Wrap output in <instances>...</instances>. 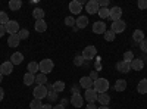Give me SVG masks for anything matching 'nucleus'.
<instances>
[{
	"mask_svg": "<svg viewBox=\"0 0 147 109\" xmlns=\"http://www.w3.org/2000/svg\"><path fill=\"white\" fill-rule=\"evenodd\" d=\"M68 103V99H62V103H60V105H62V106H65Z\"/></svg>",
	"mask_w": 147,
	"mask_h": 109,
	"instance_id": "nucleus-50",
	"label": "nucleus"
},
{
	"mask_svg": "<svg viewBox=\"0 0 147 109\" xmlns=\"http://www.w3.org/2000/svg\"><path fill=\"white\" fill-rule=\"evenodd\" d=\"M99 6L100 7H107L109 6V0H99Z\"/></svg>",
	"mask_w": 147,
	"mask_h": 109,
	"instance_id": "nucleus-44",
	"label": "nucleus"
},
{
	"mask_svg": "<svg viewBox=\"0 0 147 109\" xmlns=\"http://www.w3.org/2000/svg\"><path fill=\"white\" fill-rule=\"evenodd\" d=\"M97 96H99V93H97L94 89H87L85 90V102L87 103H94L97 100Z\"/></svg>",
	"mask_w": 147,
	"mask_h": 109,
	"instance_id": "nucleus-10",
	"label": "nucleus"
},
{
	"mask_svg": "<svg viewBox=\"0 0 147 109\" xmlns=\"http://www.w3.org/2000/svg\"><path fill=\"white\" fill-rule=\"evenodd\" d=\"M22 60H24V55L21 52H15L13 55L10 56V62L13 64V65H21Z\"/></svg>",
	"mask_w": 147,
	"mask_h": 109,
	"instance_id": "nucleus-18",
	"label": "nucleus"
},
{
	"mask_svg": "<svg viewBox=\"0 0 147 109\" xmlns=\"http://www.w3.org/2000/svg\"><path fill=\"white\" fill-rule=\"evenodd\" d=\"M37 83V86H46V83H47V75L46 74H41V72H38V74L35 75V81Z\"/></svg>",
	"mask_w": 147,
	"mask_h": 109,
	"instance_id": "nucleus-22",
	"label": "nucleus"
},
{
	"mask_svg": "<svg viewBox=\"0 0 147 109\" xmlns=\"http://www.w3.org/2000/svg\"><path fill=\"white\" fill-rule=\"evenodd\" d=\"M132 59H134V53H132L131 50H128V52H125V53H124V62L131 64V62H132Z\"/></svg>",
	"mask_w": 147,
	"mask_h": 109,
	"instance_id": "nucleus-36",
	"label": "nucleus"
},
{
	"mask_svg": "<svg viewBox=\"0 0 147 109\" xmlns=\"http://www.w3.org/2000/svg\"><path fill=\"white\" fill-rule=\"evenodd\" d=\"M144 68V62L141 59H132V62H131V69L132 71H141Z\"/></svg>",
	"mask_w": 147,
	"mask_h": 109,
	"instance_id": "nucleus-20",
	"label": "nucleus"
},
{
	"mask_svg": "<svg viewBox=\"0 0 147 109\" xmlns=\"http://www.w3.org/2000/svg\"><path fill=\"white\" fill-rule=\"evenodd\" d=\"M82 10V3L78 0H72L69 3V12H72V15H80V12Z\"/></svg>",
	"mask_w": 147,
	"mask_h": 109,
	"instance_id": "nucleus-9",
	"label": "nucleus"
},
{
	"mask_svg": "<svg viewBox=\"0 0 147 109\" xmlns=\"http://www.w3.org/2000/svg\"><path fill=\"white\" fill-rule=\"evenodd\" d=\"M122 16V9L119 6H113V7H110V14H109V18L112 19L113 22L115 21H119Z\"/></svg>",
	"mask_w": 147,
	"mask_h": 109,
	"instance_id": "nucleus-12",
	"label": "nucleus"
},
{
	"mask_svg": "<svg viewBox=\"0 0 147 109\" xmlns=\"http://www.w3.org/2000/svg\"><path fill=\"white\" fill-rule=\"evenodd\" d=\"M87 25H88V18L84 16V15H80V16L77 18V21H75V27H77L78 30H82V28H85Z\"/></svg>",
	"mask_w": 147,
	"mask_h": 109,
	"instance_id": "nucleus-15",
	"label": "nucleus"
},
{
	"mask_svg": "<svg viewBox=\"0 0 147 109\" xmlns=\"http://www.w3.org/2000/svg\"><path fill=\"white\" fill-rule=\"evenodd\" d=\"M127 89V81L125 80H118L115 83V90L116 91H124Z\"/></svg>",
	"mask_w": 147,
	"mask_h": 109,
	"instance_id": "nucleus-27",
	"label": "nucleus"
},
{
	"mask_svg": "<svg viewBox=\"0 0 147 109\" xmlns=\"http://www.w3.org/2000/svg\"><path fill=\"white\" fill-rule=\"evenodd\" d=\"M32 16L35 18V21L44 19V10H43L41 7H37V9H34V12H32Z\"/></svg>",
	"mask_w": 147,
	"mask_h": 109,
	"instance_id": "nucleus-26",
	"label": "nucleus"
},
{
	"mask_svg": "<svg viewBox=\"0 0 147 109\" xmlns=\"http://www.w3.org/2000/svg\"><path fill=\"white\" fill-rule=\"evenodd\" d=\"M99 9H100L99 0H90V2L85 3V10H87V14H90V15L97 14V12H99Z\"/></svg>",
	"mask_w": 147,
	"mask_h": 109,
	"instance_id": "nucleus-6",
	"label": "nucleus"
},
{
	"mask_svg": "<svg viewBox=\"0 0 147 109\" xmlns=\"http://www.w3.org/2000/svg\"><path fill=\"white\" fill-rule=\"evenodd\" d=\"M12 71H13V64L10 62V60H6L0 65V74L2 75H10Z\"/></svg>",
	"mask_w": 147,
	"mask_h": 109,
	"instance_id": "nucleus-8",
	"label": "nucleus"
},
{
	"mask_svg": "<svg viewBox=\"0 0 147 109\" xmlns=\"http://www.w3.org/2000/svg\"><path fill=\"white\" fill-rule=\"evenodd\" d=\"M137 90H138L140 94H146V93H147V78H144V80H141V81L138 83Z\"/></svg>",
	"mask_w": 147,
	"mask_h": 109,
	"instance_id": "nucleus-23",
	"label": "nucleus"
},
{
	"mask_svg": "<svg viewBox=\"0 0 147 109\" xmlns=\"http://www.w3.org/2000/svg\"><path fill=\"white\" fill-rule=\"evenodd\" d=\"M9 21H10V19H9V16H7L6 12L0 10V25H6V24H7Z\"/></svg>",
	"mask_w": 147,
	"mask_h": 109,
	"instance_id": "nucleus-33",
	"label": "nucleus"
},
{
	"mask_svg": "<svg viewBox=\"0 0 147 109\" xmlns=\"http://www.w3.org/2000/svg\"><path fill=\"white\" fill-rule=\"evenodd\" d=\"M140 49L147 53V39H144L143 41H140Z\"/></svg>",
	"mask_w": 147,
	"mask_h": 109,
	"instance_id": "nucleus-41",
	"label": "nucleus"
},
{
	"mask_svg": "<svg viewBox=\"0 0 147 109\" xmlns=\"http://www.w3.org/2000/svg\"><path fill=\"white\" fill-rule=\"evenodd\" d=\"M28 72L32 75H37L38 74V64L37 62H30L28 64Z\"/></svg>",
	"mask_w": 147,
	"mask_h": 109,
	"instance_id": "nucleus-28",
	"label": "nucleus"
},
{
	"mask_svg": "<svg viewBox=\"0 0 147 109\" xmlns=\"http://www.w3.org/2000/svg\"><path fill=\"white\" fill-rule=\"evenodd\" d=\"M80 84H78V86H72V89H71V93L72 94H80Z\"/></svg>",
	"mask_w": 147,
	"mask_h": 109,
	"instance_id": "nucleus-43",
	"label": "nucleus"
},
{
	"mask_svg": "<svg viewBox=\"0 0 147 109\" xmlns=\"http://www.w3.org/2000/svg\"><path fill=\"white\" fill-rule=\"evenodd\" d=\"M47 93H49V90L46 86H37L32 91L34 99H38V100H43L44 97H47Z\"/></svg>",
	"mask_w": 147,
	"mask_h": 109,
	"instance_id": "nucleus-3",
	"label": "nucleus"
},
{
	"mask_svg": "<svg viewBox=\"0 0 147 109\" xmlns=\"http://www.w3.org/2000/svg\"><path fill=\"white\" fill-rule=\"evenodd\" d=\"M34 28H35V31H37V32H44V31L47 30V24H46V21H44V19L35 21Z\"/></svg>",
	"mask_w": 147,
	"mask_h": 109,
	"instance_id": "nucleus-19",
	"label": "nucleus"
},
{
	"mask_svg": "<svg viewBox=\"0 0 147 109\" xmlns=\"http://www.w3.org/2000/svg\"><path fill=\"white\" fill-rule=\"evenodd\" d=\"M109 14H110V9H109V7H100V9H99V12H97V15H99L102 19L109 18Z\"/></svg>",
	"mask_w": 147,
	"mask_h": 109,
	"instance_id": "nucleus-31",
	"label": "nucleus"
},
{
	"mask_svg": "<svg viewBox=\"0 0 147 109\" xmlns=\"http://www.w3.org/2000/svg\"><path fill=\"white\" fill-rule=\"evenodd\" d=\"M2 80H3V75H2V74H0V83H2Z\"/></svg>",
	"mask_w": 147,
	"mask_h": 109,
	"instance_id": "nucleus-52",
	"label": "nucleus"
},
{
	"mask_svg": "<svg viewBox=\"0 0 147 109\" xmlns=\"http://www.w3.org/2000/svg\"><path fill=\"white\" fill-rule=\"evenodd\" d=\"M116 69H118L119 72H124V74H127V72H129V71H131V64L124 62V60H121V62H118V64H116Z\"/></svg>",
	"mask_w": 147,
	"mask_h": 109,
	"instance_id": "nucleus-17",
	"label": "nucleus"
},
{
	"mask_svg": "<svg viewBox=\"0 0 147 109\" xmlns=\"http://www.w3.org/2000/svg\"><path fill=\"white\" fill-rule=\"evenodd\" d=\"M84 62H85V60H84V58L81 55L74 58V65H75V66H81V65H84Z\"/></svg>",
	"mask_w": 147,
	"mask_h": 109,
	"instance_id": "nucleus-38",
	"label": "nucleus"
},
{
	"mask_svg": "<svg viewBox=\"0 0 147 109\" xmlns=\"http://www.w3.org/2000/svg\"><path fill=\"white\" fill-rule=\"evenodd\" d=\"M97 72H99V71H91V72H90V75H88V77H90L93 81L99 80V74H97Z\"/></svg>",
	"mask_w": 147,
	"mask_h": 109,
	"instance_id": "nucleus-42",
	"label": "nucleus"
},
{
	"mask_svg": "<svg viewBox=\"0 0 147 109\" xmlns=\"http://www.w3.org/2000/svg\"><path fill=\"white\" fill-rule=\"evenodd\" d=\"M97 102H99L102 106H107L110 102V94L109 93H100L97 96Z\"/></svg>",
	"mask_w": 147,
	"mask_h": 109,
	"instance_id": "nucleus-16",
	"label": "nucleus"
},
{
	"mask_svg": "<svg viewBox=\"0 0 147 109\" xmlns=\"http://www.w3.org/2000/svg\"><path fill=\"white\" fill-rule=\"evenodd\" d=\"M43 109H53V106H50V103H49V105H43Z\"/></svg>",
	"mask_w": 147,
	"mask_h": 109,
	"instance_id": "nucleus-48",
	"label": "nucleus"
},
{
	"mask_svg": "<svg viewBox=\"0 0 147 109\" xmlns=\"http://www.w3.org/2000/svg\"><path fill=\"white\" fill-rule=\"evenodd\" d=\"M93 89L97 91V93H107L109 90V81L106 78H99V80H96L94 84H93Z\"/></svg>",
	"mask_w": 147,
	"mask_h": 109,
	"instance_id": "nucleus-1",
	"label": "nucleus"
},
{
	"mask_svg": "<svg viewBox=\"0 0 147 109\" xmlns=\"http://www.w3.org/2000/svg\"><path fill=\"white\" fill-rule=\"evenodd\" d=\"M5 34H6V28H5V25H0V37H3Z\"/></svg>",
	"mask_w": 147,
	"mask_h": 109,
	"instance_id": "nucleus-45",
	"label": "nucleus"
},
{
	"mask_svg": "<svg viewBox=\"0 0 147 109\" xmlns=\"http://www.w3.org/2000/svg\"><path fill=\"white\" fill-rule=\"evenodd\" d=\"M93 84H94V81H93L90 77H81V78H80V87L84 89V90L93 89Z\"/></svg>",
	"mask_w": 147,
	"mask_h": 109,
	"instance_id": "nucleus-14",
	"label": "nucleus"
},
{
	"mask_svg": "<svg viewBox=\"0 0 147 109\" xmlns=\"http://www.w3.org/2000/svg\"><path fill=\"white\" fill-rule=\"evenodd\" d=\"M47 99H49V102H55V100H57V93H56L55 90H49V93H47Z\"/></svg>",
	"mask_w": 147,
	"mask_h": 109,
	"instance_id": "nucleus-37",
	"label": "nucleus"
},
{
	"mask_svg": "<svg viewBox=\"0 0 147 109\" xmlns=\"http://www.w3.org/2000/svg\"><path fill=\"white\" fill-rule=\"evenodd\" d=\"M18 37H19V40H27V39L30 37V32H28V30H25V28H21V30H19V32H18Z\"/></svg>",
	"mask_w": 147,
	"mask_h": 109,
	"instance_id": "nucleus-34",
	"label": "nucleus"
},
{
	"mask_svg": "<svg viewBox=\"0 0 147 109\" xmlns=\"http://www.w3.org/2000/svg\"><path fill=\"white\" fill-rule=\"evenodd\" d=\"M85 109H97V106L94 103H87V106H85Z\"/></svg>",
	"mask_w": 147,
	"mask_h": 109,
	"instance_id": "nucleus-46",
	"label": "nucleus"
},
{
	"mask_svg": "<svg viewBox=\"0 0 147 109\" xmlns=\"http://www.w3.org/2000/svg\"><path fill=\"white\" fill-rule=\"evenodd\" d=\"M53 90H55L56 93H62V91L65 90V83H63V81H56V83H53Z\"/></svg>",
	"mask_w": 147,
	"mask_h": 109,
	"instance_id": "nucleus-30",
	"label": "nucleus"
},
{
	"mask_svg": "<svg viewBox=\"0 0 147 109\" xmlns=\"http://www.w3.org/2000/svg\"><path fill=\"white\" fill-rule=\"evenodd\" d=\"M30 108L31 109H43V103L38 99H32L31 103H30Z\"/></svg>",
	"mask_w": 147,
	"mask_h": 109,
	"instance_id": "nucleus-32",
	"label": "nucleus"
},
{
	"mask_svg": "<svg viewBox=\"0 0 147 109\" xmlns=\"http://www.w3.org/2000/svg\"><path fill=\"white\" fill-rule=\"evenodd\" d=\"M5 28H6V32H9L10 35H15V34H18L19 32V24L16 22V21H9L6 25H5Z\"/></svg>",
	"mask_w": 147,
	"mask_h": 109,
	"instance_id": "nucleus-7",
	"label": "nucleus"
},
{
	"mask_svg": "<svg viewBox=\"0 0 147 109\" xmlns=\"http://www.w3.org/2000/svg\"><path fill=\"white\" fill-rule=\"evenodd\" d=\"M3 97H5V91H3V89L0 87V102L3 100Z\"/></svg>",
	"mask_w": 147,
	"mask_h": 109,
	"instance_id": "nucleus-47",
	"label": "nucleus"
},
{
	"mask_svg": "<svg viewBox=\"0 0 147 109\" xmlns=\"http://www.w3.org/2000/svg\"><path fill=\"white\" fill-rule=\"evenodd\" d=\"M138 7L141 9V10H144V9H147V0H138Z\"/></svg>",
	"mask_w": 147,
	"mask_h": 109,
	"instance_id": "nucleus-40",
	"label": "nucleus"
},
{
	"mask_svg": "<svg viewBox=\"0 0 147 109\" xmlns=\"http://www.w3.org/2000/svg\"><path fill=\"white\" fill-rule=\"evenodd\" d=\"M96 55H97V49L94 46H87L85 49L82 50V58H84V60H91V59H94L96 58Z\"/></svg>",
	"mask_w": 147,
	"mask_h": 109,
	"instance_id": "nucleus-5",
	"label": "nucleus"
},
{
	"mask_svg": "<svg viewBox=\"0 0 147 109\" xmlns=\"http://www.w3.org/2000/svg\"><path fill=\"white\" fill-rule=\"evenodd\" d=\"M93 32H96V34H105L106 32V24L103 21H96L93 24Z\"/></svg>",
	"mask_w": 147,
	"mask_h": 109,
	"instance_id": "nucleus-13",
	"label": "nucleus"
},
{
	"mask_svg": "<svg viewBox=\"0 0 147 109\" xmlns=\"http://www.w3.org/2000/svg\"><path fill=\"white\" fill-rule=\"evenodd\" d=\"M53 109H65V106H62V105H57V106H53Z\"/></svg>",
	"mask_w": 147,
	"mask_h": 109,
	"instance_id": "nucleus-49",
	"label": "nucleus"
},
{
	"mask_svg": "<svg viewBox=\"0 0 147 109\" xmlns=\"http://www.w3.org/2000/svg\"><path fill=\"white\" fill-rule=\"evenodd\" d=\"M69 102L72 103L74 108H82L84 106V97H82L81 94H72Z\"/></svg>",
	"mask_w": 147,
	"mask_h": 109,
	"instance_id": "nucleus-11",
	"label": "nucleus"
},
{
	"mask_svg": "<svg viewBox=\"0 0 147 109\" xmlns=\"http://www.w3.org/2000/svg\"><path fill=\"white\" fill-rule=\"evenodd\" d=\"M55 68V64H53V60L52 59H43L41 62L38 64V71L41 72V74H49V72H52Z\"/></svg>",
	"mask_w": 147,
	"mask_h": 109,
	"instance_id": "nucleus-2",
	"label": "nucleus"
},
{
	"mask_svg": "<svg viewBox=\"0 0 147 109\" xmlns=\"http://www.w3.org/2000/svg\"><path fill=\"white\" fill-rule=\"evenodd\" d=\"M132 40L137 41V43L143 41L144 40V32L141 30H136V31H134V34H132Z\"/></svg>",
	"mask_w": 147,
	"mask_h": 109,
	"instance_id": "nucleus-24",
	"label": "nucleus"
},
{
	"mask_svg": "<svg viewBox=\"0 0 147 109\" xmlns=\"http://www.w3.org/2000/svg\"><path fill=\"white\" fill-rule=\"evenodd\" d=\"M97 109H109V108H107V106H99Z\"/></svg>",
	"mask_w": 147,
	"mask_h": 109,
	"instance_id": "nucleus-51",
	"label": "nucleus"
},
{
	"mask_svg": "<svg viewBox=\"0 0 147 109\" xmlns=\"http://www.w3.org/2000/svg\"><path fill=\"white\" fill-rule=\"evenodd\" d=\"M34 81H35V75L30 74V72H27V74L24 75V84H25V86H31Z\"/></svg>",
	"mask_w": 147,
	"mask_h": 109,
	"instance_id": "nucleus-29",
	"label": "nucleus"
},
{
	"mask_svg": "<svg viewBox=\"0 0 147 109\" xmlns=\"http://www.w3.org/2000/svg\"><path fill=\"white\" fill-rule=\"evenodd\" d=\"M19 37H18V34H15V35H9L7 37V46L9 47H18L19 46Z\"/></svg>",
	"mask_w": 147,
	"mask_h": 109,
	"instance_id": "nucleus-21",
	"label": "nucleus"
},
{
	"mask_svg": "<svg viewBox=\"0 0 147 109\" xmlns=\"http://www.w3.org/2000/svg\"><path fill=\"white\" fill-rule=\"evenodd\" d=\"M22 7V2L21 0H10L9 2V9L10 10H19Z\"/></svg>",
	"mask_w": 147,
	"mask_h": 109,
	"instance_id": "nucleus-25",
	"label": "nucleus"
},
{
	"mask_svg": "<svg viewBox=\"0 0 147 109\" xmlns=\"http://www.w3.org/2000/svg\"><path fill=\"white\" fill-rule=\"evenodd\" d=\"M75 21L77 19H74V16H66L65 18V24L68 27H74V25H75Z\"/></svg>",
	"mask_w": 147,
	"mask_h": 109,
	"instance_id": "nucleus-39",
	"label": "nucleus"
},
{
	"mask_svg": "<svg viewBox=\"0 0 147 109\" xmlns=\"http://www.w3.org/2000/svg\"><path fill=\"white\" fill-rule=\"evenodd\" d=\"M103 35H105V40H106V41H113L116 34H115L113 31H110V30H106V32H105Z\"/></svg>",
	"mask_w": 147,
	"mask_h": 109,
	"instance_id": "nucleus-35",
	"label": "nucleus"
},
{
	"mask_svg": "<svg viewBox=\"0 0 147 109\" xmlns=\"http://www.w3.org/2000/svg\"><path fill=\"white\" fill-rule=\"evenodd\" d=\"M125 28H127V24H125V21H122V19L112 22V25H110V31H113L115 34H121V32H124V31H125Z\"/></svg>",
	"mask_w": 147,
	"mask_h": 109,
	"instance_id": "nucleus-4",
	"label": "nucleus"
}]
</instances>
